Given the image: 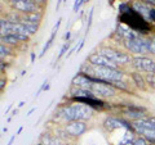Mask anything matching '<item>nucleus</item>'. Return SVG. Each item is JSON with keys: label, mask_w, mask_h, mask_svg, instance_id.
I'll return each mask as SVG.
<instances>
[{"label": "nucleus", "mask_w": 155, "mask_h": 145, "mask_svg": "<svg viewBox=\"0 0 155 145\" xmlns=\"http://www.w3.org/2000/svg\"><path fill=\"white\" fill-rule=\"evenodd\" d=\"M56 114L65 121V122H72V121H89L94 116V109L83 103H74L70 105H64L56 110Z\"/></svg>", "instance_id": "f257e3e1"}, {"label": "nucleus", "mask_w": 155, "mask_h": 145, "mask_svg": "<svg viewBox=\"0 0 155 145\" xmlns=\"http://www.w3.org/2000/svg\"><path fill=\"white\" fill-rule=\"evenodd\" d=\"M81 73L98 77L105 81L113 84L115 81H122L124 79V72L120 71L119 68H110V67H100V66H92L89 63H85L80 67Z\"/></svg>", "instance_id": "f03ea898"}, {"label": "nucleus", "mask_w": 155, "mask_h": 145, "mask_svg": "<svg viewBox=\"0 0 155 145\" xmlns=\"http://www.w3.org/2000/svg\"><path fill=\"white\" fill-rule=\"evenodd\" d=\"M124 46L129 53L134 55H146L151 54V39L140 35L132 40H124Z\"/></svg>", "instance_id": "7ed1b4c3"}, {"label": "nucleus", "mask_w": 155, "mask_h": 145, "mask_svg": "<svg viewBox=\"0 0 155 145\" xmlns=\"http://www.w3.org/2000/svg\"><path fill=\"white\" fill-rule=\"evenodd\" d=\"M98 53L107 57L110 60H113L118 66H127L129 63H132V58L129 57V54H127V53H124L122 50L115 49V48L102 46V48H100Z\"/></svg>", "instance_id": "20e7f679"}, {"label": "nucleus", "mask_w": 155, "mask_h": 145, "mask_svg": "<svg viewBox=\"0 0 155 145\" xmlns=\"http://www.w3.org/2000/svg\"><path fill=\"white\" fill-rule=\"evenodd\" d=\"M130 66L134 71L145 72V73H155V60L145 55H136L132 58Z\"/></svg>", "instance_id": "39448f33"}, {"label": "nucleus", "mask_w": 155, "mask_h": 145, "mask_svg": "<svg viewBox=\"0 0 155 145\" xmlns=\"http://www.w3.org/2000/svg\"><path fill=\"white\" fill-rule=\"evenodd\" d=\"M87 63L92 66H100V67H110V68H119V66L114 63L113 60H110L107 57H105L101 53H92L87 58Z\"/></svg>", "instance_id": "423d86ee"}, {"label": "nucleus", "mask_w": 155, "mask_h": 145, "mask_svg": "<svg viewBox=\"0 0 155 145\" xmlns=\"http://www.w3.org/2000/svg\"><path fill=\"white\" fill-rule=\"evenodd\" d=\"M91 90L93 91L97 98H113L118 94V90L113 85L107 84H93Z\"/></svg>", "instance_id": "0eeeda50"}, {"label": "nucleus", "mask_w": 155, "mask_h": 145, "mask_svg": "<svg viewBox=\"0 0 155 145\" xmlns=\"http://www.w3.org/2000/svg\"><path fill=\"white\" fill-rule=\"evenodd\" d=\"M87 128H88V126H87V122H84V121H72V122L66 123L65 126V130L74 139L80 137L83 134H85Z\"/></svg>", "instance_id": "6e6552de"}, {"label": "nucleus", "mask_w": 155, "mask_h": 145, "mask_svg": "<svg viewBox=\"0 0 155 145\" xmlns=\"http://www.w3.org/2000/svg\"><path fill=\"white\" fill-rule=\"evenodd\" d=\"M12 8L22 14H28L34 12H39V5L34 0H19V2L12 4Z\"/></svg>", "instance_id": "1a4fd4ad"}, {"label": "nucleus", "mask_w": 155, "mask_h": 145, "mask_svg": "<svg viewBox=\"0 0 155 145\" xmlns=\"http://www.w3.org/2000/svg\"><path fill=\"white\" fill-rule=\"evenodd\" d=\"M92 85H93V82L88 79V76L81 73V72H78V75H75L74 77H72V80H71V86H74V88L91 90Z\"/></svg>", "instance_id": "9d476101"}, {"label": "nucleus", "mask_w": 155, "mask_h": 145, "mask_svg": "<svg viewBox=\"0 0 155 145\" xmlns=\"http://www.w3.org/2000/svg\"><path fill=\"white\" fill-rule=\"evenodd\" d=\"M130 7H132V9L138 14V16H141L145 21L149 22V14H150V7L149 5H146L145 3H142L141 0H140V2L136 0V2L132 3V5H130Z\"/></svg>", "instance_id": "9b49d317"}, {"label": "nucleus", "mask_w": 155, "mask_h": 145, "mask_svg": "<svg viewBox=\"0 0 155 145\" xmlns=\"http://www.w3.org/2000/svg\"><path fill=\"white\" fill-rule=\"evenodd\" d=\"M102 126L107 132H111V131H114V130L123 127V125H122V119L118 117H106Z\"/></svg>", "instance_id": "f8f14e48"}, {"label": "nucleus", "mask_w": 155, "mask_h": 145, "mask_svg": "<svg viewBox=\"0 0 155 145\" xmlns=\"http://www.w3.org/2000/svg\"><path fill=\"white\" fill-rule=\"evenodd\" d=\"M130 79H132L133 84L136 85V88L140 89L141 91H146L147 90V85H146V80L142 73H140L138 71H133L130 72Z\"/></svg>", "instance_id": "ddd939ff"}, {"label": "nucleus", "mask_w": 155, "mask_h": 145, "mask_svg": "<svg viewBox=\"0 0 155 145\" xmlns=\"http://www.w3.org/2000/svg\"><path fill=\"white\" fill-rule=\"evenodd\" d=\"M40 144L43 145H62V140L52 134H43L40 136Z\"/></svg>", "instance_id": "4468645a"}, {"label": "nucleus", "mask_w": 155, "mask_h": 145, "mask_svg": "<svg viewBox=\"0 0 155 145\" xmlns=\"http://www.w3.org/2000/svg\"><path fill=\"white\" fill-rule=\"evenodd\" d=\"M43 19V13L40 12H34V13H28V14H22V21L34 23V25H39Z\"/></svg>", "instance_id": "2eb2a0df"}, {"label": "nucleus", "mask_w": 155, "mask_h": 145, "mask_svg": "<svg viewBox=\"0 0 155 145\" xmlns=\"http://www.w3.org/2000/svg\"><path fill=\"white\" fill-rule=\"evenodd\" d=\"M18 39L11 33V35H7V36H3L2 37V44L4 45H9V46H17L18 45Z\"/></svg>", "instance_id": "dca6fc26"}, {"label": "nucleus", "mask_w": 155, "mask_h": 145, "mask_svg": "<svg viewBox=\"0 0 155 145\" xmlns=\"http://www.w3.org/2000/svg\"><path fill=\"white\" fill-rule=\"evenodd\" d=\"M54 135H56L57 137H60L62 141H69V139H71V136L69 135V132H67L66 130H65V127H64V128H60V127H58V128L56 130Z\"/></svg>", "instance_id": "f3484780"}, {"label": "nucleus", "mask_w": 155, "mask_h": 145, "mask_svg": "<svg viewBox=\"0 0 155 145\" xmlns=\"http://www.w3.org/2000/svg\"><path fill=\"white\" fill-rule=\"evenodd\" d=\"M145 80H146V85L149 89L155 90V73H145Z\"/></svg>", "instance_id": "a211bd4d"}, {"label": "nucleus", "mask_w": 155, "mask_h": 145, "mask_svg": "<svg viewBox=\"0 0 155 145\" xmlns=\"http://www.w3.org/2000/svg\"><path fill=\"white\" fill-rule=\"evenodd\" d=\"M111 85H113L116 90H122V91H127V93H129V86H128L127 82H124L123 80L122 81H115Z\"/></svg>", "instance_id": "6ab92c4d"}, {"label": "nucleus", "mask_w": 155, "mask_h": 145, "mask_svg": "<svg viewBox=\"0 0 155 145\" xmlns=\"http://www.w3.org/2000/svg\"><path fill=\"white\" fill-rule=\"evenodd\" d=\"M56 33H57V32H52V35H51V37H49V40H48V41L45 42V45L43 46V50H41V53H40V55H39L40 58L44 57V55H45V53H47V50L51 48L52 42H53V40H54V37H56Z\"/></svg>", "instance_id": "aec40b11"}, {"label": "nucleus", "mask_w": 155, "mask_h": 145, "mask_svg": "<svg viewBox=\"0 0 155 145\" xmlns=\"http://www.w3.org/2000/svg\"><path fill=\"white\" fill-rule=\"evenodd\" d=\"M23 25L26 26L27 31L30 35H35V33L38 32V28H39V25H34V23H30V22H26V21H21Z\"/></svg>", "instance_id": "412c9836"}, {"label": "nucleus", "mask_w": 155, "mask_h": 145, "mask_svg": "<svg viewBox=\"0 0 155 145\" xmlns=\"http://www.w3.org/2000/svg\"><path fill=\"white\" fill-rule=\"evenodd\" d=\"M9 54H11V49L8 48V45L0 44V57H2V59L7 58Z\"/></svg>", "instance_id": "4be33fe9"}, {"label": "nucleus", "mask_w": 155, "mask_h": 145, "mask_svg": "<svg viewBox=\"0 0 155 145\" xmlns=\"http://www.w3.org/2000/svg\"><path fill=\"white\" fill-rule=\"evenodd\" d=\"M70 46H71V41H66L65 44H64V46L61 48V50H60V54H58V57H57V60H60L61 58L65 55V53L67 51V49H69Z\"/></svg>", "instance_id": "5701e85b"}, {"label": "nucleus", "mask_w": 155, "mask_h": 145, "mask_svg": "<svg viewBox=\"0 0 155 145\" xmlns=\"http://www.w3.org/2000/svg\"><path fill=\"white\" fill-rule=\"evenodd\" d=\"M133 145H150V143L143 136H137L133 140Z\"/></svg>", "instance_id": "b1692460"}, {"label": "nucleus", "mask_w": 155, "mask_h": 145, "mask_svg": "<svg viewBox=\"0 0 155 145\" xmlns=\"http://www.w3.org/2000/svg\"><path fill=\"white\" fill-rule=\"evenodd\" d=\"M13 35L18 39L19 42H22V41H28V39H30V36H28V35H25V33H19V32H13Z\"/></svg>", "instance_id": "393cba45"}, {"label": "nucleus", "mask_w": 155, "mask_h": 145, "mask_svg": "<svg viewBox=\"0 0 155 145\" xmlns=\"http://www.w3.org/2000/svg\"><path fill=\"white\" fill-rule=\"evenodd\" d=\"M48 89H49V84H48V80H45V81L41 84L40 88H39V90H38V93L35 94V96H39V95H40V93H43V91H45V90H48Z\"/></svg>", "instance_id": "a878e982"}, {"label": "nucleus", "mask_w": 155, "mask_h": 145, "mask_svg": "<svg viewBox=\"0 0 155 145\" xmlns=\"http://www.w3.org/2000/svg\"><path fill=\"white\" fill-rule=\"evenodd\" d=\"M149 22H150V23H155V8H150Z\"/></svg>", "instance_id": "bb28decb"}, {"label": "nucleus", "mask_w": 155, "mask_h": 145, "mask_svg": "<svg viewBox=\"0 0 155 145\" xmlns=\"http://www.w3.org/2000/svg\"><path fill=\"white\" fill-rule=\"evenodd\" d=\"M92 19H93V8L89 11V17H88V25H87V32L89 31L91 25H92Z\"/></svg>", "instance_id": "cd10ccee"}, {"label": "nucleus", "mask_w": 155, "mask_h": 145, "mask_svg": "<svg viewBox=\"0 0 155 145\" xmlns=\"http://www.w3.org/2000/svg\"><path fill=\"white\" fill-rule=\"evenodd\" d=\"M141 2L149 5L150 8H155V0H141Z\"/></svg>", "instance_id": "c85d7f7f"}, {"label": "nucleus", "mask_w": 155, "mask_h": 145, "mask_svg": "<svg viewBox=\"0 0 155 145\" xmlns=\"http://www.w3.org/2000/svg\"><path fill=\"white\" fill-rule=\"evenodd\" d=\"M61 22H62V18H58L57 22H56V25H54V27H53L52 32H57V30H58V28H60V26H61Z\"/></svg>", "instance_id": "c756f323"}, {"label": "nucleus", "mask_w": 155, "mask_h": 145, "mask_svg": "<svg viewBox=\"0 0 155 145\" xmlns=\"http://www.w3.org/2000/svg\"><path fill=\"white\" fill-rule=\"evenodd\" d=\"M79 8H80V0H75V3H74V12L75 13H78L79 12Z\"/></svg>", "instance_id": "7c9ffc66"}, {"label": "nucleus", "mask_w": 155, "mask_h": 145, "mask_svg": "<svg viewBox=\"0 0 155 145\" xmlns=\"http://www.w3.org/2000/svg\"><path fill=\"white\" fill-rule=\"evenodd\" d=\"M150 39H151V54L155 55V35Z\"/></svg>", "instance_id": "2f4dec72"}, {"label": "nucleus", "mask_w": 155, "mask_h": 145, "mask_svg": "<svg viewBox=\"0 0 155 145\" xmlns=\"http://www.w3.org/2000/svg\"><path fill=\"white\" fill-rule=\"evenodd\" d=\"M5 85H7V81L4 80V77L2 76V79H0V90L4 91V88H5Z\"/></svg>", "instance_id": "473e14b6"}, {"label": "nucleus", "mask_w": 155, "mask_h": 145, "mask_svg": "<svg viewBox=\"0 0 155 145\" xmlns=\"http://www.w3.org/2000/svg\"><path fill=\"white\" fill-rule=\"evenodd\" d=\"M70 37H71V32L67 31V32L65 33V40H66V41H70Z\"/></svg>", "instance_id": "72a5a7b5"}, {"label": "nucleus", "mask_w": 155, "mask_h": 145, "mask_svg": "<svg viewBox=\"0 0 155 145\" xmlns=\"http://www.w3.org/2000/svg\"><path fill=\"white\" fill-rule=\"evenodd\" d=\"M34 2H35L38 5H40V4H45V2L47 0H34Z\"/></svg>", "instance_id": "f704fd0d"}, {"label": "nucleus", "mask_w": 155, "mask_h": 145, "mask_svg": "<svg viewBox=\"0 0 155 145\" xmlns=\"http://www.w3.org/2000/svg\"><path fill=\"white\" fill-rule=\"evenodd\" d=\"M17 113H18V109H14V110H13V112H12V116H11V117H9V118H8V121H11V118H12V117H14V116H16Z\"/></svg>", "instance_id": "c9c22d12"}, {"label": "nucleus", "mask_w": 155, "mask_h": 145, "mask_svg": "<svg viewBox=\"0 0 155 145\" xmlns=\"http://www.w3.org/2000/svg\"><path fill=\"white\" fill-rule=\"evenodd\" d=\"M83 45H84V40H81V41L79 42V48H78V51H80V50H81V48H83Z\"/></svg>", "instance_id": "e433bc0d"}, {"label": "nucleus", "mask_w": 155, "mask_h": 145, "mask_svg": "<svg viewBox=\"0 0 155 145\" xmlns=\"http://www.w3.org/2000/svg\"><path fill=\"white\" fill-rule=\"evenodd\" d=\"M14 139H16V135H14V136H12L11 139H9V141H8V145H12V144H13V141H14Z\"/></svg>", "instance_id": "4c0bfd02"}, {"label": "nucleus", "mask_w": 155, "mask_h": 145, "mask_svg": "<svg viewBox=\"0 0 155 145\" xmlns=\"http://www.w3.org/2000/svg\"><path fill=\"white\" fill-rule=\"evenodd\" d=\"M35 62V53H31V63Z\"/></svg>", "instance_id": "58836bf2"}, {"label": "nucleus", "mask_w": 155, "mask_h": 145, "mask_svg": "<svg viewBox=\"0 0 155 145\" xmlns=\"http://www.w3.org/2000/svg\"><path fill=\"white\" fill-rule=\"evenodd\" d=\"M12 107H13V105H12V104H9V107H8V108H7V110H5V114H8V113H9V110L12 109Z\"/></svg>", "instance_id": "ea45409f"}, {"label": "nucleus", "mask_w": 155, "mask_h": 145, "mask_svg": "<svg viewBox=\"0 0 155 145\" xmlns=\"http://www.w3.org/2000/svg\"><path fill=\"white\" fill-rule=\"evenodd\" d=\"M35 109H36L35 107H34V108H31V109H30V110H28V112H27V116H30V114H32V112H34V110H35Z\"/></svg>", "instance_id": "a19ab883"}, {"label": "nucleus", "mask_w": 155, "mask_h": 145, "mask_svg": "<svg viewBox=\"0 0 155 145\" xmlns=\"http://www.w3.org/2000/svg\"><path fill=\"white\" fill-rule=\"evenodd\" d=\"M23 105H25V101H19V103H18V108H22Z\"/></svg>", "instance_id": "79ce46f5"}, {"label": "nucleus", "mask_w": 155, "mask_h": 145, "mask_svg": "<svg viewBox=\"0 0 155 145\" xmlns=\"http://www.w3.org/2000/svg\"><path fill=\"white\" fill-rule=\"evenodd\" d=\"M22 130H23V127H19V128H18V131H17V134H16V135H19V134H21V132H22Z\"/></svg>", "instance_id": "37998d69"}, {"label": "nucleus", "mask_w": 155, "mask_h": 145, "mask_svg": "<svg viewBox=\"0 0 155 145\" xmlns=\"http://www.w3.org/2000/svg\"><path fill=\"white\" fill-rule=\"evenodd\" d=\"M8 2H9V3H11V4H14V3H17V2H19V0H8Z\"/></svg>", "instance_id": "c03bdc74"}, {"label": "nucleus", "mask_w": 155, "mask_h": 145, "mask_svg": "<svg viewBox=\"0 0 155 145\" xmlns=\"http://www.w3.org/2000/svg\"><path fill=\"white\" fill-rule=\"evenodd\" d=\"M62 145H72V144L69 143V141H64V144H62Z\"/></svg>", "instance_id": "a18cd8bd"}, {"label": "nucleus", "mask_w": 155, "mask_h": 145, "mask_svg": "<svg viewBox=\"0 0 155 145\" xmlns=\"http://www.w3.org/2000/svg\"><path fill=\"white\" fill-rule=\"evenodd\" d=\"M64 3H67V0H64Z\"/></svg>", "instance_id": "49530a36"}, {"label": "nucleus", "mask_w": 155, "mask_h": 145, "mask_svg": "<svg viewBox=\"0 0 155 145\" xmlns=\"http://www.w3.org/2000/svg\"><path fill=\"white\" fill-rule=\"evenodd\" d=\"M150 145H155V144H150Z\"/></svg>", "instance_id": "de8ad7c7"}]
</instances>
